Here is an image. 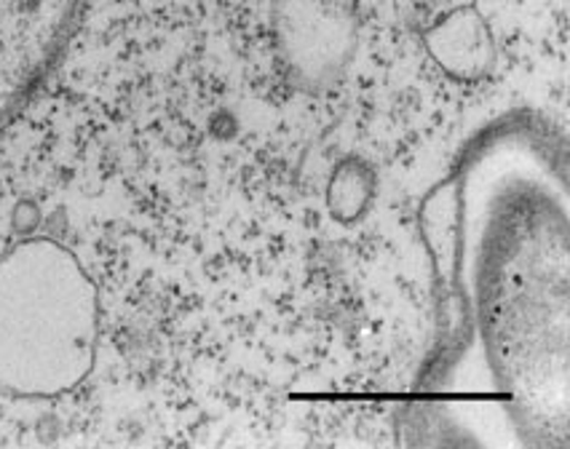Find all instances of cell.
I'll use <instances>...</instances> for the list:
<instances>
[{
	"mask_svg": "<svg viewBox=\"0 0 570 449\" xmlns=\"http://www.w3.org/2000/svg\"><path fill=\"white\" fill-rule=\"evenodd\" d=\"M440 340L423 375L480 337L472 407H499L517 441L568 428L570 220L566 142L528 116L490 123L417 209Z\"/></svg>",
	"mask_w": 570,
	"mask_h": 449,
	"instance_id": "1",
	"label": "cell"
},
{
	"mask_svg": "<svg viewBox=\"0 0 570 449\" xmlns=\"http://www.w3.org/2000/svg\"><path fill=\"white\" fill-rule=\"evenodd\" d=\"M97 340V287L68 247L28 239L0 257V391H72L95 367Z\"/></svg>",
	"mask_w": 570,
	"mask_h": 449,
	"instance_id": "2",
	"label": "cell"
},
{
	"mask_svg": "<svg viewBox=\"0 0 570 449\" xmlns=\"http://www.w3.org/2000/svg\"><path fill=\"white\" fill-rule=\"evenodd\" d=\"M271 30L284 76L320 94L346 76L360 41L356 0H276Z\"/></svg>",
	"mask_w": 570,
	"mask_h": 449,
	"instance_id": "3",
	"label": "cell"
},
{
	"mask_svg": "<svg viewBox=\"0 0 570 449\" xmlns=\"http://www.w3.org/2000/svg\"><path fill=\"white\" fill-rule=\"evenodd\" d=\"M429 57L453 81L476 83L495 68V38L490 24L472 6L448 11L423 32Z\"/></svg>",
	"mask_w": 570,
	"mask_h": 449,
	"instance_id": "4",
	"label": "cell"
},
{
	"mask_svg": "<svg viewBox=\"0 0 570 449\" xmlns=\"http://www.w3.org/2000/svg\"><path fill=\"white\" fill-rule=\"evenodd\" d=\"M377 193V177L362 158H343L327 180V209L333 220L343 225L360 222L373 207Z\"/></svg>",
	"mask_w": 570,
	"mask_h": 449,
	"instance_id": "5",
	"label": "cell"
}]
</instances>
